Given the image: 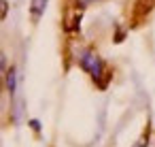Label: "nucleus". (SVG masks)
Returning <instances> with one entry per match:
<instances>
[{
    "mask_svg": "<svg viewBox=\"0 0 155 147\" xmlns=\"http://www.w3.org/2000/svg\"><path fill=\"white\" fill-rule=\"evenodd\" d=\"M79 66H81L85 73H89L96 83H100V77L104 75V62H102V58H100L96 51L83 49L81 56H79Z\"/></svg>",
    "mask_w": 155,
    "mask_h": 147,
    "instance_id": "obj_1",
    "label": "nucleus"
},
{
    "mask_svg": "<svg viewBox=\"0 0 155 147\" xmlns=\"http://www.w3.org/2000/svg\"><path fill=\"white\" fill-rule=\"evenodd\" d=\"M47 2H49V0H32V17H34V22H38V17L43 15Z\"/></svg>",
    "mask_w": 155,
    "mask_h": 147,
    "instance_id": "obj_2",
    "label": "nucleus"
},
{
    "mask_svg": "<svg viewBox=\"0 0 155 147\" xmlns=\"http://www.w3.org/2000/svg\"><path fill=\"white\" fill-rule=\"evenodd\" d=\"M7 85H9V92L15 94V68H9V73H7Z\"/></svg>",
    "mask_w": 155,
    "mask_h": 147,
    "instance_id": "obj_3",
    "label": "nucleus"
},
{
    "mask_svg": "<svg viewBox=\"0 0 155 147\" xmlns=\"http://www.w3.org/2000/svg\"><path fill=\"white\" fill-rule=\"evenodd\" d=\"M9 11V5H7V0H0V17H5Z\"/></svg>",
    "mask_w": 155,
    "mask_h": 147,
    "instance_id": "obj_4",
    "label": "nucleus"
},
{
    "mask_svg": "<svg viewBox=\"0 0 155 147\" xmlns=\"http://www.w3.org/2000/svg\"><path fill=\"white\" fill-rule=\"evenodd\" d=\"M89 2H91V0H79V7H87Z\"/></svg>",
    "mask_w": 155,
    "mask_h": 147,
    "instance_id": "obj_5",
    "label": "nucleus"
}]
</instances>
